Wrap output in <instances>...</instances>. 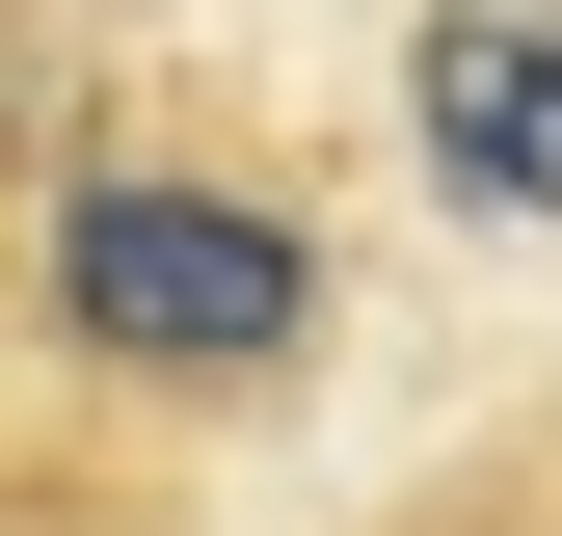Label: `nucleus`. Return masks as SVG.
I'll return each mask as SVG.
<instances>
[{"mask_svg":"<svg viewBox=\"0 0 562 536\" xmlns=\"http://www.w3.org/2000/svg\"><path fill=\"white\" fill-rule=\"evenodd\" d=\"M348 376V188L215 108H108L0 215V536H188Z\"/></svg>","mask_w":562,"mask_h":536,"instance_id":"obj_1","label":"nucleus"},{"mask_svg":"<svg viewBox=\"0 0 562 536\" xmlns=\"http://www.w3.org/2000/svg\"><path fill=\"white\" fill-rule=\"evenodd\" d=\"M402 134H429V188H509V215H562V0H429V81H402Z\"/></svg>","mask_w":562,"mask_h":536,"instance_id":"obj_2","label":"nucleus"},{"mask_svg":"<svg viewBox=\"0 0 562 536\" xmlns=\"http://www.w3.org/2000/svg\"><path fill=\"white\" fill-rule=\"evenodd\" d=\"M108 108H134V81H108V27H81V0H0V215H27Z\"/></svg>","mask_w":562,"mask_h":536,"instance_id":"obj_3","label":"nucleus"},{"mask_svg":"<svg viewBox=\"0 0 562 536\" xmlns=\"http://www.w3.org/2000/svg\"><path fill=\"white\" fill-rule=\"evenodd\" d=\"M348 536H562L536 483H429V510H348Z\"/></svg>","mask_w":562,"mask_h":536,"instance_id":"obj_4","label":"nucleus"},{"mask_svg":"<svg viewBox=\"0 0 562 536\" xmlns=\"http://www.w3.org/2000/svg\"><path fill=\"white\" fill-rule=\"evenodd\" d=\"M509 483H536V510H562V402H536V456H509Z\"/></svg>","mask_w":562,"mask_h":536,"instance_id":"obj_5","label":"nucleus"}]
</instances>
